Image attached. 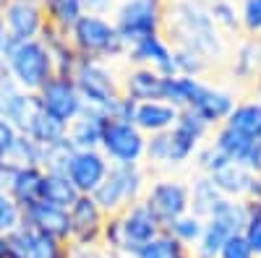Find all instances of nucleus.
<instances>
[{
	"mask_svg": "<svg viewBox=\"0 0 261 258\" xmlns=\"http://www.w3.org/2000/svg\"><path fill=\"white\" fill-rule=\"evenodd\" d=\"M162 34L172 47L196 50L209 63L227 55L225 34L214 26L206 0H167Z\"/></svg>",
	"mask_w": 261,
	"mask_h": 258,
	"instance_id": "nucleus-1",
	"label": "nucleus"
},
{
	"mask_svg": "<svg viewBox=\"0 0 261 258\" xmlns=\"http://www.w3.org/2000/svg\"><path fill=\"white\" fill-rule=\"evenodd\" d=\"M0 66L13 78L21 92L37 94L53 76V58L42 39H13L8 37L0 47Z\"/></svg>",
	"mask_w": 261,
	"mask_h": 258,
	"instance_id": "nucleus-2",
	"label": "nucleus"
},
{
	"mask_svg": "<svg viewBox=\"0 0 261 258\" xmlns=\"http://www.w3.org/2000/svg\"><path fill=\"white\" fill-rule=\"evenodd\" d=\"M68 39L79 58H97L105 63H113L125 58L128 47L113 24L110 16H89L84 13L68 32Z\"/></svg>",
	"mask_w": 261,
	"mask_h": 258,
	"instance_id": "nucleus-3",
	"label": "nucleus"
},
{
	"mask_svg": "<svg viewBox=\"0 0 261 258\" xmlns=\"http://www.w3.org/2000/svg\"><path fill=\"white\" fill-rule=\"evenodd\" d=\"M167 0H120L113 24L125 47H134L149 37H160L165 29Z\"/></svg>",
	"mask_w": 261,
	"mask_h": 258,
	"instance_id": "nucleus-4",
	"label": "nucleus"
},
{
	"mask_svg": "<svg viewBox=\"0 0 261 258\" xmlns=\"http://www.w3.org/2000/svg\"><path fill=\"white\" fill-rule=\"evenodd\" d=\"M146 172L144 164H134V167H110L107 178L102 180V185L92 193V198L97 201V206L105 211V217H115V214L125 211L130 204H139L146 193Z\"/></svg>",
	"mask_w": 261,
	"mask_h": 258,
	"instance_id": "nucleus-5",
	"label": "nucleus"
},
{
	"mask_svg": "<svg viewBox=\"0 0 261 258\" xmlns=\"http://www.w3.org/2000/svg\"><path fill=\"white\" fill-rule=\"evenodd\" d=\"M73 83L89 110L105 112V107L110 104L120 92V76L113 68V63H105L97 58H79L73 68Z\"/></svg>",
	"mask_w": 261,
	"mask_h": 258,
	"instance_id": "nucleus-6",
	"label": "nucleus"
},
{
	"mask_svg": "<svg viewBox=\"0 0 261 258\" xmlns=\"http://www.w3.org/2000/svg\"><path fill=\"white\" fill-rule=\"evenodd\" d=\"M99 152L107 157V162L115 167H134L144 164V152H146V136L139 131L134 123H118L107 120Z\"/></svg>",
	"mask_w": 261,
	"mask_h": 258,
	"instance_id": "nucleus-7",
	"label": "nucleus"
},
{
	"mask_svg": "<svg viewBox=\"0 0 261 258\" xmlns=\"http://www.w3.org/2000/svg\"><path fill=\"white\" fill-rule=\"evenodd\" d=\"M144 206L160 219L162 227H167L170 222H175L178 217L191 211V201H188V183L178 180V178H160L151 180L146 185L144 193Z\"/></svg>",
	"mask_w": 261,
	"mask_h": 258,
	"instance_id": "nucleus-8",
	"label": "nucleus"
},
{
	"mask_svg": "<svg viewBox=\"0 0 261 258\" xmlns=\"http://www.w3.org/2000/svg\"><path fill=\"white\" fill-rule=\"evenodd\" d=\"M37 97H39L42 110L47 115H53L55 120H60L63 125H71L86 110V104H84L71 76H53L37 92Z\"/></svg>",
	"mask_w": 261,
	"mask_h": 258,
	"instance_id": "nucleus-9",
	"label": "nucleus"
},
{
	"mask_svg": "<svg viewBox=\"0 0 261 258\" xmlns=\"http://www.w3.org/2000/svg\"><path fill=\"white\" fill-rule=\"evenodd\" d=\"M167 136H170V159H167V167H183V164H188L196 157L199 146L206 144V138L212 136V128L201 118H196L191 110H183L178 115L175 128H172Z\"/></svg>",
	"mask_w": 261,
	"mask_h": 258,
	"instance_id": "nucleus-10",
	"label": "nucleus"
},
{
	"mask_svg": "<svg viewBox=\"0 0 261 258\" xmlns=\"http://www.w3.org/2000/svg\"><path fill=\"white\" fill-rule=\"evenodd\" d=\"M118 219L123 232V258H134L146 243H151L165 230L160 219L144 206V201L130 204L125 211L118 214Z\"/></svg>",
	"mask_w": 261,
	"mask_h": 258,
	"instance_id": "nucleus-11",
	"label": "nucleus"
},
{
	"mask_svg": "<svg viewBox=\"0 0 261 258\" xmlns=\"http://www.w3.org/2000/svg\"><path fill=\"white\" fill-rule=\"evenodd\" d=\"M110 167L113 164L107 162V157L99 149H84V152L76 149L65 175H68V180L76 185V190L81 196H92V193L102 185V180L107 178Z\"/></svg>",
	"mask_w": 261,
	"mask_h": 258,
	"instance_id": "nucleus-12",
	"label": "nucleus"
},
{
	"mask_svg": "<svg viewBox=\"0 0 261 258\" xmlns=\"http://www.w3.org/2000/svg\"><path fill=\"white\" fill-rule=\"evenodd\" d=\"M68 217H71V245H99L107 217L92 196H79L76 204L68 209Z\"/></svg>",
	"mask_w": 261,
	"mask_h": 258,
	"instance_id": "nucleus-13",
	"label": "nucleus"
},
{
	"mask_svg": "<svg viewBox=\"0 0 261 258\" xmlns=\"http://www.w3.org/2000/svg\"><path fill=\"white\" fill-rule=\"evenodd\" d=\"M3 21L8 37L13 39H39L42 29L47 26L45 8L34 0H8L3 8Z\"/></svg>",
	"mask_w": 261,
	"mask_h": 258,
	"instance_id": "nucleus-14",
	"label": "nucleus"
},
{
	"mask_svg": "<svg viewBox=\"0 0 261 258\" xmlns=\"http://www.w3.org/2000/svg\"><path fill=\"white\" fill-rule=\"evenodd\" d=\"M24 224L39 235H47L60 243H71V217L68 209H60L45 201H37L24 209Z\"/></svg>",
	"mask_w": 261,
	"mask_h": 258,
	"instance_id": "nucleus-15",
	"label": "nucleus"
},
{
	"mask_svg": "<svg viewBox=\"0 0 261 258\" xmlns=\"http://www.w3.org/2000/svg\"><path fill=\"white\" fill-rule=\"evenodd\" d=\"M128 66H141V68H151L160 76H175V63H172V45L165 39V34L160 37H149L139 45L128 47L125 52Z\"/></svg>",
	"mask_w": 261,
	"mask_h": 258,
	"instance_id": "nucleus-16",
	"label": "nucleus"
},
{
	"mask_svg": "<svg viewBox=\"0 0 261 258\" xmlns=\"http://www.w3.org/2000/svg\"><path fill=\"white\" fill-rule=\"evenodd\" d=\"M235 102H238V99H235L232 92L222 89V86H212V83L204 81L199 97L193 99V104L188 107V110H191L196 118H201V120L212 128V131H214V128H220V125L230 118Z\"/></svg>",
	"mask_w": 261,
	"mask_h": 258,
	"instance_id": "nucleus-17",
	"label": "nucleus"
},
{
	"mask_svg": "<svg viewBox=\"0 0 261 258\" xmlns=\"http://www.w3.org/2000/svg\"><path fill=\"white\" fill-rule=\"evenodd\" d=\"M162 83H165V76H160L157 71L130 66L120 78V92L136 104L154 102V99H162Z\"/></svg>",
	"mask_w": 261,
	"mask_h": 258,
	"instance_id": "nucleus-18",
	"label": "nucleus"
},
{
	"mask_svg": "<svg viewBox=\"0 0 261 258\" xmlns=\"http://www.w3.org/2000/svg\"><path fill=\"white\" fill-rule=\"evenodd\" d=\"M180 110H175L172 104L154 99V102H141L136 104V112H134V125L144 136H154V133H167L175 128Z\"/></svg>",
	"mask_w": 261,
	"mask_h": 258,
	"instance_id": "nucleus-19",
	"label": "nucleus"
},
{
	"mask_svg": "<svg viewBox=\"0 0 261 258\" xmlns=\"http://www.w3.org/2000/svg\"><path fill=\"white\" fill-rule=\"evenodd\" d=\"M105 125H107V115L86 107V110L68 125V141L73 144V149H79V152H84V149H99Z\"/></svg>",
	"mask_w": 261,
	"mask_h": 258,
	"instance_id": "nucleus-20",
	"label": "nucleus"
},
{
	"mask_svg": "<svg viewBox=\"0 0 261 258\" xmlns=\"http://www.w3.org/2000/svg\"><path fill=\"white\" fill-rule=\"evenodd\" d=\"M39 39L45 42V47H47V52L53 58L55 76H73V68H76V63H79V52L73 50L68 34L47 24L45 29H42Z\"/></svg>",
	"mask_w": 261,
	"mask_h": 258,
	"instance_id": "nucleus-21",
	"label": "nucleus"
},
{
	"mask_svg": "<svg viewBox=\"0 0 261 258\" xmlns=\"http://www.w3.org/2000/svg\"><path fill=\"white\" fill-rule=\"evenodd\" d=\"M258 42L256 37H243L235 45L232 58H230V73L235 81L248 83V81H258L261 76V63H258Z\"/></svg>",
	"mask_w": 261,
	"mask_h": 258,
	"instance_id": "nucleus-22",
	"label": "nucleus"
},
{
	"mask_svg": "<svg viewBox=\"0 0 261 258\" xmlns=\"http://www.w3.org/2000/svg\"><path fill=\"white\" fill-rule=\"evenodd\" d=\"M42 180H45V169L42 167L21 169V172H13V175L8 178L6 190L11 193V198L21 209H27V206L42 201Z\"/></svg>",
	"mask_w": 261,
	"mask_h": 258,
	"instance_id": "nucleus-23",
	"label": "nucleus"
},
{
	"mask_svg": "<svg viewBox=\"0 0 261 258\" xmlns=\"http://www.w3.org/2000/svg\"><path fill=\"white\" fill-rule=\"evenodd\" d=\"M222 125L232 128L235 133H241L251 141H261V99L251 97L243 102H235L230 118Z\"/></svg>",
	"mask_w": 261,
	"mask_h": 258,
	"instance_id": "nucleus-24",
	"label": "nucleus"
},
{
	"mask_svg": "<svg viewBox=\"0 0 261 258\" xmlns=\"http://www.w3.org/2000/svg\"><path fill=\"white\" fill-rule=\"evenodd\" d=\"M209 222L220 224L227 235H238L246 230L248 222V201L246 198H220L209 214Z\"/></svg>",
	"mask_w": 261,
	"mask_h": 258,
	"instance_id": "nucleus-25",
	"label": "nucleus"
},
{
	"mask_svg": "<svg viewBox=\"0 0 261 258\" xmlns=\"http://www.w3.org/2000/svg\"><path fill=\"white\" fill-rule=\"evenodd\" d=\"M39 152H42V149L34 141H29L27 136H18L11 149L0 152V169H3L6 175L11 178L13 172L39 167Z\"/></svg>",
	"mask_w": 261,
	"mask_h": 258,
	"instance_id": "nucleus-26",
	"label": "nucleus"
},
{
	"mask_svg": "<svg viewBox=\"0 0 261 258\" xmlns=\"http://www.w3.org/2000/svg\"><path fill=\"white\" fill-rule=\"evenodd\" d=\"M204 81L201 78H191V76H167L162 83V102L172 104L175 110H188L193 99L199 97Z\"/></svg>",
	"mask_w": 261,
	"mask_h": 258,
	"instance_id": "nucleus-27",
	"label": "nucleus"
},
{
	"mask_svg": "<svg viewBox=\"0 0 261 258\" xmlns=\"http://www.w3.org/2000/svg\"><path fill=\"white\" fill-rule=\"evenodd\" d=\"M222 198V193L217 190V185L212 183L209 175H196L188 180V201H191V214L201 219H209L212 209L217 206V201Z\"/></svg>",
	"mask_w": 261,
	"mask_h": 258,
	"instance_id": "nucleus-28",
	"label": "nucleus"
},
{
	"mask_svg": "<svg viewBox=\"0 0 261 258\" xmlns=\"http://www.w3.org/2000/svg\"><path fill=\"white\" fill-rule=\"evenodd\" d=\"M212 183L217 185V190L222 193L225 198H246V190L251 183V172L243 164L227 162L222 169H217L214 175H209Z\"/></svg>",
	"mask_w": 261,
	"mask_h": 258,
	"instance_id": "nucleus-29",
	"label": "nucleus"
},
{
	"mask_svg": "<svg viewBox=\"0 0 261 258\" xmlns=\"http://www.w3.org/2000/svg\"><path fill=\"white\" fill-rule=\"evenodd\" d=\"M29 141H34L39 149H45V146H50V144H58V141H63V138H68V125H63L60 120H55L53 115H47L45 110H42L34 120H32V125H29V131L24 133Z\"/></svg>",
	"mask_w": 261,
	"mask_h": 258,
	"instance_id": "nucleus-30",
	"label": "nucleus"
},
{
	"mask_svg": "<svg viewBox=\"0 0 261 258\" xmlns=\"http://www.w3.org/2000/svg\"><path fill=\"white\" fill-rule=\"evenodd\" d=\"M81 193L76 190V185L68 180V175H47L42 180V201L60 206V209H71L76 204V198Z\"/></svg>",
	"mask_w": 261,
	"mask_h": 258,
	"instance_id": "nucleus-31",
	"label": "nucleus"
},
{
	"mask_svg": "<svg viewBox=\"0 0 261 258\" xmlns=\"http://www.w3.org/2000/svg\"><path fill=\"white\" fill-rule=\"evenodd\" d=\"M42 8H45L47 24L60 29V32H65V34H68L71 26L84 16V3L81 0H45Z\"/></svg>",
	"mask_w": 261,
	"mask_h": 258,
	"instance_id": "nucleus-32",
	"label": "nucleus"
},
{
	"mask_svg": "<svg viewBox=\"0 0 261 258\" xmlns=\"http://www.w3.org/2000/svg\"><path fill=\"white\" fill-rule=\"evenodd\" d=\"M212 144H214V149H220L230 162L243 164V159H246V154H248V149H251L253 141L241 136V133H235L232 128H227V125H220V128H214V131H212Z\"/></svg>",
	"mask_w": 261,
	"mask_h": 258,
	"instance_id": "nucleus-33",
	"label": "nucleus"
},
{
	"mask_svg": "<svg viewBox=\"0 0 261 258\" xmlns=\"http://www.w3.org/2000/svg\"><path fill=\"white\" fill-rule=\"evenodd\" d=\"M42 112V104H39V97L37 94H29V92H18V97L11 102L8 112H6V120H11L16 125V131L24 136L29 131L32 120Z\"/></svg>",
	"mask_w": 261,
	"mask_h": 258,
	"instance_id": "nucleus-34",
	"label": "nucleus"
},
{
	"mask_svg": "<svg viewBox=\"0 0 261 258\" xmlns=\"http://www.w3.org/2000/svg\"><path fill=\"white\" fill-rule=\"evenodd\" d=\"M73 144L68 138H63L58 144H50L39 152V167L47 172V175H65L68 172V164H71V157H73Z\"/></svg>",
	"mask_w": 261,
	"mask_h": 258,
	"instance_id": "nucleus-35",
	"label": "nucleus"
},
{
	"mask_svg": "<svg viewBox=\"0 0 261 258\" xmlns=\"http://www.w3.org/2000/svg\"><path fill=\"white\" fill-rule=\"evenodd\" d=\"M204 224H206V219H201V217H196V214H183V217H178L175 222H170L167 227H165V232L170 235V238H175L186 250H191L196 243H199V238H201V232H204Z\"/></svg>",
	"mask_w": 261,
	"mask_h": 258,
	"instance_id": "nucleus-36",
	"label": "nucleus"
},
{
	"mask_svg": "<svg viewBox=\"0 0 261 258\" xmlns=\"http://www.w3.org/2000/svg\"><path fill=\"white\" fill-rule=\"evenodd\" d=\"M209 16L222 34H241V16L235 0H206Z\"/></svg>",
	"mask_w": 261,
	"mask_h": 258,
	"instance_id": "nucleus-37",
	"label": "nucleus"
},
{
	"mask_svg": "<svg viewBox=\"0 0 261 258\" xmlns=\"http://www.w3.org/2000/svg\"><path fill=\"white\" fill-rule=\"evenodd\" d=\"M227 238H230V235H227L220 224H214V222L206 219L199 243H196L188 253H191L193 258H220V250H222V245H225Z\"/></svg>",
	"mask_w": 261,
	"mask_h": 258,
	"instance_id": "nucleus-38",
	"label": "nucleus"
},
{
	"mask_svg": "<svg viewBox=\"0 0 261 258\" xmlns=\"http://www.w3.org/2000/svg\"><path fill=\"white\" fill-rule=\"evenodd\" d=\"M172 63H175V76H191V78H201L212 68V63L204 55L188 47H172Z\"/></svg>",
	"mask_w": 261,
	"mask_h": 258,
	"instance_id": "nucleus-39",
	"label": "nucleus"
},
{
	"mask_svg": "<svg viewBox=\"0 0 261 258\" xmlns=\"http://www.w3.org/2000/svg\"><path fill=\"white\" fill-rule=\"evenodd\" d=\"M188 250L175 240V238H170V235L162 230L160 235L151 243H146L134 258H180V255H186Z\"/></svg>",
	"mask_w": 261,
	"mask_h": 258,
	"instance_id": "nucleus-40",
	"label": "nucleus"
},
{
	"mask_svg": "<svg viewBox=\"0 0 261 258\" xmlns=\"http://www.w3.org/2000/svg\"><path fill=\"white\" fill-rule=\"evenodd\" d=\"M24 224V209H21L6 188H0V232L8 235Z\"/></svg>",
	"mask_w": 261,
	"mask_h": 258,
	"instance_id": "nucleus-41",
	"label": "nucleus"
},
{
	"mask_svg": "<svg viewBox=\"0 0 261 258\" xmlns=\"http://www.w3.org/2000/svg\"><path fill=\"white\" fill-rule=\"evenodd\" d=\"M227 162H230V159L220 152V149H214L212 141L201 144L199 152H196V157H193V164H196V169H199L201 175H214V172L222 169Z\"/></svg>",
	"mask_w": 261,
	"mask_h": 258,
	"instance_id": "nucleus-42",
	"label": "nucleus"
},
{
	"mask_svg": "<svg viewBox=\"0 0 261 258\" xmlns=\"http://www.w3.org/2000/svg\"><path fill=\"white\" fill-rule=\"evenodd\" d=\"M238 16H241V32L246 37L261 39V0H241Z\"/></svg>",
	"mask_w": 261,
	"mask_h": 258,
	"instance_id": "nucleus-43",
	"label": "nucleus"
},
{
	"mask_svg": "<svg viewBox=\"0 0 261 258\" xmlns=\"http://www.w3.org/2000/svg\"><path fill=\"white\" fill-rule=\"evenodd\" d=\"M170 133V131H167ZM167 133H154L146 136V152H144V162L149 167H167L170 159V136Z\"/></svg>",
	"mask_w": 261,
	"mask_h": 258,
	"instance_id": "nucleus-44",
	"label": "nucleus"
},
{
	"mask_svg": "<svg viewBox=\"0 0 261 258\" xmlns=\"http://www.w3.org/2000/svg\"><path fill=\"white\" fill-rule=\"evenodd\" d=\"M34 230H29L27 224H21L18 230L6 235V248H8V258H29L32 245H34Z\"/></svg>",
	"mask_w": 261,
	"mask_h": 258,
	"instance_id": "nucleus-45",
	"label": "nucleus"
},
{
	"mask_svg": "<svg viewBox=\"0 0 261 258\" xmlns=\"http://www.w3.org/2000/svg\"><path fill=\"white\" fill-rule=\"evenodd\" d=\"M65 248H68V243H60L55 238H47V235L37 232L29 258H65Z\"/></svg>",
	"mask_w": 261,
	"mask_h": 258,
	"instance_id": "nucleus-46",
	"label": "nucleus"
},
{
	"mask_svg": "<svg viewBox=\"0 0 261 258\" xmlns=\"http://www.w3.org/2000/svg\"><path fill=\"white\" fill-rule=\"evenodd\" d=\"M246 240L253 248L256 258H261V204H251L248 201V222H246Z\"/></svg>",
	"mask_w": 261,
	"mask_h": 258,
	"instance_id": "nucleus-47",
	"label": "nucleus"
},
{
	"mask_svg": "<svg viewBox=\"0 0 261 258\" xmlns=\"http://www.w3.org/2000/svg\"><path fill=\"white\" fill-rule=\"evenodd\" d=\"M134 112H136V102H130L125 94H118L105 107L107 120H118V123H134Z\"/></svg>",
	"mask_w": 261,
	"mask_h": 258,
	"instance_id": "nucleus-48",
	"label": "nucleus"
},
{
	"mask_svg": "<svg viewBox=\"0 0 261 258\" xmlns=\"http://www.w3.org/2000/svg\"><path fill=\"white\" fill-rule=\"evenodd\" d=\"M220 258H256V253L248 245L246 235L238 232V235H230V238L225 240V245L220 250Z\"/></svg>",
	"mask_w": 261,
	"mask_h": 258,
	"instance_id": "nucleus-49",
	"label": "nucleus"
},
{
	"mask_svg": "<svg viewBox=\"0 0 261 258\" xmlns=\"http://www.w3.org/2000/svg\"><path fill=\"white\" fill-rule=\"evenodd\" d=\"M18 86L13 83V78L6 73V71H0V118H6V112H8V107H11V102L18 97Z\"/></svg>",
	"mask_w": 261,
	"mask_h": 258,
	"instance_id": "nucleus-50",
	"label": "nucleus"
},
{
	"mask_svg": "<svg viewBox=\"0 0 261 258\" xmlns=\"http://www.w3.org/2000/svg\"><path fill=\"white\" fill-rule=\"evenodd\" d=\"M65 258H115L110 250H105L102 245H71L65 248Z\"/></svg>",
	"mask_w": 261,
	"mask_h": 258,
	"instance_id": "nucleus-51",
	"label": "nucleus"
},
{
	"mask_svg": "<svg viewBox=\"0 0 261 258\" xmlns=\"http://www.w3.org/2000/svg\"><path fill=\"white\" fill-rule=\"evenodd\" d=\"M84 3V13H89V16H110L115 13L118 8V0H81Z\"/></svg>",
	"mask_w": 261,
	"mask_h": 258,
	"instance_id": "nucleus-52",
	"label": "nucleus"
},
{
	"mask_svg": "<svg viewBox=\"0 0 261 258\" xmlns=\"http://www.w3.org/2000/svg\"><path fill=\"white\" fill-rule=\"evenodd\" d=\"M18 136H21V133L16 131V125H13L11 120H6V118H0V152L11 149Z\"/></svg>",
	"mask_w": 261,
	"mask_h": 258,
	"instance_id": "nucleus-53",
	"label": "nucleus"
},
{
	"mask_svg": "<svg viewBox=\"0 0 261 258\" xmlns=\"http://www.w3.org/2000/svg\"><path fill=\"white\" fill-rule=\"evenodd\" d=\"M243 167L251 172V175H261V141H253L248 154L243 159Z\"/></svg>",
	"mask_w": 261,
	"mask_h": 258,
	"instance_id": "nucleus-54",
	"label": "nucleus"
},
{
	"mask_svg": "<svg viewBox=\"0 0 261 258\" xmlns=\"http://www.w3.org/2000/svg\"><path fill=\"white\" fill-rule=\"evenodd\" d=\"M246 201L261 204V175H251V183H248V190H246Z\"/></svg>",
	"mask_w": 261,
	"mask_h": 258,
	"instance_id": "nucleus-55",
	"label": "nucleus"
},
{
	"mask_svg": "<svg viewBox=\"0 0 261 258\" xmlns=\"http://www.w3.org/2000/svg\"><path fill=\"white\" fill-rule=\"evenodd\" d=\"M6 39H8V29H6V21H3V11H0V47H3Z\"/></svg>",
	"mask_w": 261,
	"mask_h": 258,
	"instance_id": "nucleus-56",
	"label": "nucleus"
},
{
	"mask_svg": "<svg viewBox=\"0 0 261 258\" xmlns=\"http://www.w3.org/2000/svg\"><path fill=\"white\" fill-rule=\"evenodd\" d=\"M0 258H8V248H6V235L0 232Z\"/></svg>",
	"mask_w": 261,
	"mask_h": 258,
	"instance_id": "nucleus-57",
	"label": "nucleus"
},
{
	"mask_svg": "<svg viewBox=\"0 0 261 258\" xmlns=\"http://www.w3.org/2000/svg\"><path fill=\"white\" fill-rule=\"evenodd\" d=\"M6 185H8V175H6L3 169H0V188H6Z\"/></svg>",
	"mask_w": 261,
	"mask_h": 258,
	"instance_id": "nucleus-58",
	"label": "nucleus"
},
{
	"mask_svg": "<svg viewBox=\"0 0 261 258\" xmlns=\"http://www.w3.org/2000/svg\"><path fill=\"white\" fill-rule=\"evenodd\" d=\"M6 3H8V0H0V11H3V8H6Z\"/></svg>",
	"mask_w": 261,
	"mask_h": 258,
	"instance_id": "nucleus-59",
	"label": "nucleus"
},
{
	"mask_svg": "<svg viewBox=\"0 0 261 258\" xmlns=\"http://www.w3.org/2000/svg\"><path fill=\"white\" fill-rule=\"evenodd\" d=\"M180 258H193V255H191V253H186V255H180Z\"/></svg>",
	"mask_w": 261,
	"mask_h": 258,
	"instance_id": "nucleus-60",
	"label": "nucleus"
},
{
	"mask_svg": "<svg viewBox=\"0 0 261 258\" xmlns=\"http://www.w3.org/2000/svg\"><path fill=\"white\" fill-rule=\"evenodd\" d=\"M34 3H45V0H34Z\"/></svg>",
	"mask_w": 261,
	"mask_h": 258,
	"instance_id": "nucleus-61",
	"label": "nucleus"
},
{
	"mask_svg": "<svg viewBox=\"0 0 261 258\" xmlns=\"http://www.w3.org/2000/svg\"><path fill=\"white\" fill-rule=\"evenodd\" d=\"M0 71H3V66H0Z\"/></svg>",
	"mask_w": 261,
	"mask_h": 258,
	"instance_id": "nucleus-62",
	"label": "nucleus"
}]
</instances>
